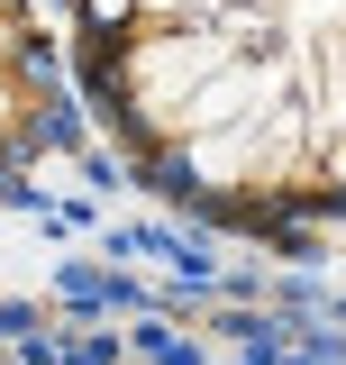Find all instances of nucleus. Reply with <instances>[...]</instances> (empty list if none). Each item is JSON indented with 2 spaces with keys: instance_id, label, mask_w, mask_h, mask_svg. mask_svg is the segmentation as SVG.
I'll list each match as a JSON object with an SVG mask.
<instances>
[{
  "instance_id": "obj_2",
  "label": "nucleus",
  "mask_w": 346,
  "mask_h": 365,
  "mask_svg": "<svg viewBox=\"0 0 346 365\" xmlns=\"http://www.w3.org/2000/svg\"><path fill=\"white\" fill-rule=\"evenodd\" d=\"M46 110H55V83H46V46L28 28L19 0H0V182L37 155Z\"/></svg>"
},
{
  "instance_id": "obj_1",
  "label": "nucleus",
  "mask_w": 346,
  "mask_h": 365,
  "mask_svg": "<svg viewBox=\"0 0 346 365\" xmlns=\"http://www.w3.org/2000/svg\"><path fill=\"white\" fill-rule=\"evenodd\" d=\"M73 83L182 210L346 247V0H73Z\"/></svg>"
}]
</instances>
